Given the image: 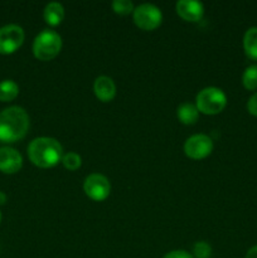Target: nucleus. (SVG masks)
I'll use <instances>...</instances> for the list:
<instances>
[{
    "instance_id": "6ab92c4d",
    "label": "nucleus",
    "mask_w": 257,
    "mask_h": 258,
    "mask_svg": "<svg viewBox=\"0 0 257 258\" xmlns=\"http://www.w3.org/2000/svg\"><path fill=\"white\" fill-rule=\"evenodd\" d=\"M212 254V247L207 242H197L193 247L194 258H209Z\"/></svg>"
},
{
    "instance_id": "4be33fe9",
    "label": "nucleus",
    "mask_w": 257,
    "mask_h": 258,
    "mask_svg": "<svg viewBox=\"0 0 257 258\" xmlns=\"http://www.w3.org/2000/svg\"><path fill=\"white\" fill-rule=\"evenodd\" d=\"M244 258H257V246L251 247V248L247 251L246 257Z\"/></svg>"
},
{
    "instance_id": "b1692460",
    "label": "nucleus",
    "mask_w": 257,
    "mask_h": 258,
    "mask_svg": "<svg viewBox=\"0 0 257 258\" xmlns=\"http://www.w3.org/2000/svg\"><path fill=\"white\" fill-rule=\"evenodd\" d=\"M0 222H2V212H0Z\"/></svg>"
},
{
    "instance_id": "4468645a",
    "label": "nucleus",
    "mask_w": 257,
    "mask_h": 258,
    "mask_svg": "<svg viewBox=\"0 0 257 258\" xmlns=\"http://www.w3.org/2000/svg\"><path fill=\"white\" fill-rule=\"evenodd\" d=\"M243 49L249 59L257 60V27H251L244 33Z\"/></svg>"
},
{
    "instance_id": "f8f14e48",
    "label": "nucleus",
    "mask_w": 257,
    "mask_h": 258,
    "mask_svg": "<svg viewBox=\"0 0 257 258\" xmlns=\"http://www.w3.org/2000/svg\"><path fill=\"white\" fill-rule=\"evenodd\" d=\"M45 23L49 27H58L65 19V8L60 3L52 2L45 5L44 12H43Z\"/></svg>"
},
{
    "instance_id": "f03ea898",
    "label": "nucleus",
    "mask_w": 257,
    "mask_h": 258,
    "mask_svg": "<svg viewBox=\"0 0 257 258\" xmlns=\"http://www.w3.org/2000/svg\"><path fill=\"white\" fill-rule=\"evenodd\" d=\"M28 156L32 164L42 169H49L62 161L63 148L53 138H37L28 145Z\"/></svg>"
},
{
    "instance_id": "0eeeda50",
    "label": "nucleus",
    "mask_w": 257,
    "mask_h": 258,
    "mask_svg": "<svg viewBox=\"0 0 257 258\" xmlns=\"http://www.w3.org/2000/svg\"><path fill=\"white\" fill-rule=\"evenodd\" d=\"M213 148V140L208 135L197 134V135L186 139L185 144H184V153L189 159L202 160L211 155Z\"/></svg>"
},
{
    "instance_id": "dca6fc26",
    "label": "nucleus",
    "mask_w": 257,
    "mask_h": 258,
    "mask_svg": "<svg viewBox=\"0 0 257 258\" xmlns=\"http://www.w3.org/2000/svg\"><path fill=\"white\" fill-rule=\"evenodd\" d=\"M242 85L246 90H257V64H251L244 70L242 75Z\"/></svg>"
},
{
    "instance_id": "a211bd4d",
    "label": "nucleus",
    "mask_w": 257,
    "mask_h": 258,
    "mask_svg": "<svg viewBox=\"0 0 257 258\" xmlns=\"http://www.w3.org/2000/svg\"><path fill=\"white\" fill-rule=\"evenodd\" d=\"M111 7H112L113 13L117 15H121V17H126V15L131 14L135 10L134 4L130 0H113Z\"/></svg>"
},
{
    "instance_id": "f3484780",
    "label": "nucleus",
    "mask_w": 257,
    "mask_h": 258,
    "mask_svg": "<svg viewBox=\"0 0 257 258\" xmlns=\"http://www.w3.org/2000/svg\"><path fill=\"white\" fill-rule=\"evenodd\" d=\"M60 163L63 164V166H65L67 170L76 171L81 168V165H82V159H81V156L78 155L77 153L70 151V153L67 154H63L62 161H60Z\"/></svg>"
},
{
    "instance_id": "1a4fd4ad",
    "label": "nucleus",
    "mask_w": 257,
    "mask_h": 258,
    "mask_svg": "<svg viewBox=\"0 0 257 258\" xmlns=\"http://www.w3.org/2000/svg\"><path fill=\"white\" fill-rule=\"evenodd\" d=\"M23 166V156L17 149L10 146L0 148V171L4 174H15Z\"/></svg>"
},
{
    "instance_id": "ddd939ff",
    "label": "nucleus",
    "mask_w": 257,
    "mask_h": 258,
    "mask_svg": "<svg viewBox=\"0 0 257 258\" xmlns=\"http://www.w3.org/2000/svg\"><path fill=\"white\" fill-rule=\"evenodd\" d=\"M176 116H178V120L183 125H194L198 121L199 111L196 105L190 102H185L179 106L178 110H176Z\"/></svg>"
},
{
    "instance_id": "412c9836",
    "label": "nucleus",
    "mask_w": 257,
    "mask_h": 258,
    "mask_svg": "<svg viewBox=\"0 0 257 258\" xmlns=\"http://www.w3.org/2000/svg\"><path fill=\"white\" fill-rule=\"evenodd\" d=\"M164 258H194L193 254H190L189 252L184 251V249H175V251H171L169 253H166Z\"/></svg>"
},
{
    "instance_id": "6e6552de",
    "label": "nucleus",
    "mask_w": 257,
    "mask_h": 258,
    "mask_svg": "<svg viewBox=\"0 0 257 258\" xmlns=\"http://www.w3.org/2000/svg\"><path fill=\"white\" fill-rule=\"evenodd\" d=\"M83 190L90 199L95 202H103L111 193V184L105 175L93 173L85 179Z\"/></svg>"
},
{
    "instance_id": "2eb2a0df",
    "label": "nucleus",
    "mask_w": 257,
    "mask_h": 258,
    "mask_svg": "<svg viewBox=\"0 0 257 258\" xmlns=\"http://www.w3.org/2000/svg\"><path fill=\"white\" fill-rule=\"evenodd\" d=\"M19 95V86L13 80L0 82V102H12Z\"/></svg>"
},
{
    "instance_id": "9b49d317",
    "label": "nucleus",
    "mask_w": 257,
    "mask_h": 258,
    "mask_svg": "<svg viewBox=\"0 0 257 258\" xmlns=\"http://www.w3.org/2000/svg\"><path fill=\"white\" fill-rule=\"evenodd\" d=\"M116 85L113 80L107 76H100L93 83V92L101 102H110L116 96Z\"/></svg>"
},
{
    "instance_id": "f257e3e1",
    "label": "nucleus",
    "mask_w": 257,
    "mask_h": 258,
    "mask_svg": "<svg viewBox=\"0 0 257 258\" xmlns=\"http://www.w3.org/2000/svg\"><path fill=\"white\" fill-rule=\"evenodd\" d=\"M29 116L20 106H10L0 112V143L13 144L25 138L29 130Z\"/></svg>"
},
{
    "instance_id": "20e7f679",
    "label": "nucleus",
    "mask_w": 257,
    "mask_h": 258,
    "mask_svg": "<svg viewBox=\"0 0 257 258\" xmlns=\"http://www.w3.org/2000/svg\"><path fill=\"white\" fill-rule=\"evenodd\" d=\"M196 106L199 112L204 115H218L226 108L227 96L221 88L206 87L197 95Z\"/></svg>"
},
{
    "instance_id": "aec40b11",
    "label": "nucleus",
    "mask_w": 257,
    "mask_h": 258,
    "mask_svg": "<svg viewBox=\"0 0 257 258\" xmlns=\"http://www.w3.org/2000/svg\"><path fill=\"white\" fill-rule=\"evenodd\" d=\"M247 111H248L252 116L257 117V92H254L253 95L249 97L248 102H247Z\"/></svg>"
},
{
    "instance_id": "7ed1b4c3",
    "label": "nucleus",
    "mask_w": 257,
    "mask_h": 258,
    "mask_svg": "<svg viewBox=\"0 0 257 258\" xmlns=\"http://www.w3.org/2000/svg\"><path fill=\"white\" fill-rule=\"evenodd\" d=\"M62 49V38L52 29H44L35 37L33 42V54L42 62L52 60Z\"/></svg>"
},
{
    "instance_id": "39448f33",
    "label": "nucleus",
    "mask_w": 257,
    "mask_h": 258,
    "mask_svg": "<svg viewBox=\"0 0 257 258\" xmlns=\"http://www.w3.org/2000/svg\"><path fill=\"white\" fill-rule=\"evenodd\" d=\"M134 23L141 30L151 32L159 28L163 22V13L154 4H141L135 8L133 13Z\"/></svg>"
},
{
    "instance_id": "423d86ee",
    "label": "nucleus",
    "mask_w": 257,
    "mask_h": 258,
    "mask_svg": "<svg viewBox=\"0 0 257 258\" xmlns=\"http://www.w3.org/2000/svg\"><path fill=\"white\" fill-rule=\"evenodd\" d=\"M25 33L20 25L8 24L0 28V54H12L24 43Z\"/></svg>"
},
{
    "instance_id": "5701e85b",
    "label": "nucleus",
    "mask_w": 257,
    "mask_h": 258,
    "mask_svg": "<svg viewBox=\"0 0 257 258\" xmlns=\"http://www.w3.org/2000/svg\"><path fill=\"white\" fill-rule=\"evenodd\" d=\"M7 201H8L7 194H5L4 191L0 190V206H4V204L7 203Z\"/></svg>"
},
{
    "instance_id": "9d476101",
    "label": "nucleus",
    "mask_w": 257,
    "mask_h": 258,
    "mask_svg": "<svg viewBox=\"0 0 257 258\" xmlns=\"http://www.w3.org/2000/svg\"><path fill=\"white\" fill-rule=\"evenodd\" d=\"M175 10L176 14L185 22H199L204 15V5L194 0H179L175 4Z\"/></svg>"
}]
</instances>
